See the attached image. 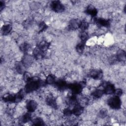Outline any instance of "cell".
Returning <instances> with one entry per match:
<instances>
[{
  "instance_id": "obj_1",
  "label": "cell",
  "mask_w": 126,
  "mask_h": 126,
  "mask_svg": "<svg viewBox=\"0 0 126 126\" xmlns=\"http://www.w3.org/2000/svg\"><path fill=\"white\" fill-rule=\"evenodd\" d=\"M106 103L112 110H119L122 108V102L121 98L115 95L108 97L106 99Z\"/></svg>"
},
{
  "instance_id": "obj_3",
  "label": "cell",
  "mask_w": 126,
  "mask_h": 126,
  "mask_svg": "<svg viewBox=\"0 0 126 126\" xmlns=\"http://www.w3.org/2000/svg\"><path fill=\"white\" fill-rule=\"evenodd\" d=\"M26 100V109L28 112L33 113L35 112L38 107L39 104L33 99H27Z\"/></svg>"
},
{
  "instance_id": "obj_2",
  "label": "cell",
  "mask_w": 126,
  "mask_h": 126,
  "mask_svg": "<svg viewBox=\"0 0 126 126\" xmlns=\"http://www.w3.org/2000/svg\"><path fill=\"white\" fill-rule=\"evenodd\" d=\"M49 6L52 11L58 14L63 13L66 10L65 5L61 1H51Z\"/></svg>"
},
{
  "instance_id": "obj_4",
  "label": "cell",
  "mask_w": 126,
  "mask_h": 126,
  "mask_svg": "<svg viewBox=\"0 0 126 126\" xmlns=\"http://www.w3.org/2000/svg\"><path fill=\"white\" fill-rule=\"evenodd\" d=\"M85 44L80 42L75 46V51L78 54H82L85 52Z\"/></svg>"
},
{
  "instance_id": "obj_5",
  "label": "cell",
  "mask_w": 126,
  "mask_h": 126,
  "mask_svg": "<svg viewBox=\"0 0 126 126\" xmlns=\"http://www.w3.org/2000/svg\"><path fill=\"white\" fill-rule=\"evenodd\" d=\"M39 18V16H37V17H36V18H37V19L35 20V21H36V20H37V18ZM40 21H41V20H39L38 19V22H40Z\"/></svg>"
}]
</instances>
